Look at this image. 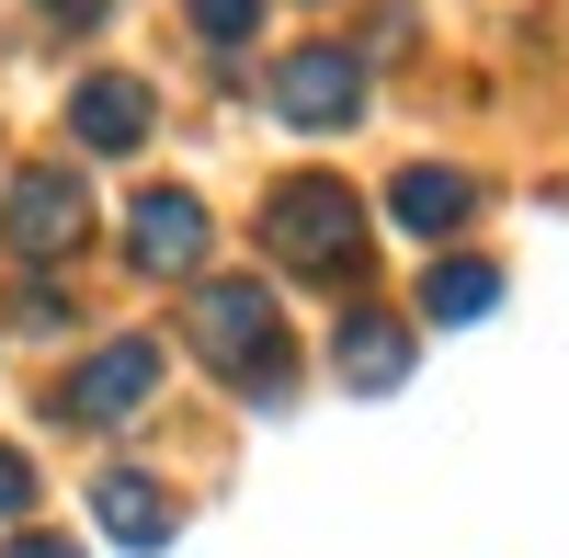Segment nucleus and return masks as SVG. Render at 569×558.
<instances>
[{
    "label": "nucleus",
    "instance_id": "6",
    "mask_svg": "<svg viewBox=\"0 0 569 558\" xmlns=\"http://www.w3.org/2000/svg\"><path fill=\"white\" fill-rule=\"evenodd\" d=\"M126 262H137V273H194V262H206V206L171 195V182H160V195H137V206H126Z\"/></svg>",
    "mask_w": 569,
    "mask_h": 558
},
{
    "label": "nucleus",
    "instance_id": "1",
    "mask_svg": "<svg viewBox=\"0 0 569 558\" xmlns=\"http://www.w3.org/2000/svg\"><path fill=\"white\" fill-rule=\"evenodd\" d=\"M262 251L284 273H365V195L342 171H297L262 195Z\"/></svg>",
    "mask_w": 569,
    "mask_h": 558
},
{
    "label": "nucleus",
    "instance_id": "5",
    "mask_svg": "<svg viewBox=\"0 0 569 558\" xmlns=\"http://www.w3.org/2000/svg\"><path fill=\"white\" fill-rule=\"evenodd\" d=\"M149 388H160V342H103V353L58 388V410H69V422H137Z\"/></svg>",
    "mask_w": 569,
    "mask_h": 558
},
{
    "label": "nucleus",
    "instance_id": "8",
    "mask_svg": "<svg viewBox=\"0 0 569 558\" xmlns=\"http://www.w3.org/2000/svg\"><path fill=\"white\" fill-rule=\"evenodd\" d=\"M330 377H342V388H365V399H388V388L410 377V319L353 308L342 331H330Z\"/></svg>",
    "mask_w": 569,
    "mask_h": 558
},
{
    "label": "nucleus",
    "instance_id": "11",
    "mask_svg": "<svg viewBox=\"0 0 569 558\" xmlns=\"http://www.w3.org/2000/svg\"><path fill=\"white\" fill-rule=\"evenodd\" d=\"M479 308H501V262L433 251V273H421V319H479Z\"/></svg>",
    "mask_w": 569,
    "mask_h": 558
},
{
    "label": "nucleus",
    "instance_id": "9",
    "mask_svg": "<svg viewBox=\"0 0 569 558\" xmlns=\"http://www.w3.org/2000/svg\"><path fill=\"white\" fill-rule=\"evenodd\" d=\"M388 217H399V228H421V240H445V228L479 217V182L445 171V160H410V171L388 182Z\"/></svg>",
    "mask_w": 569,
    "mask_h": 558
},
{
    "label": "nucleus",
    "instance_id": "4",
    "mask_svg": "<svg viewBox=\"0 0 569 558\" xmlns=\"http://www.w3.org/2000/svg\"><path fill=\"white\" fill-rule=\"evenodd\" d=\"M80 228H91V182L80 171H12V195H0V240H12L23 262L80 251Z\"/></svg>",
    "mask_w": 569,
    "mask_h": 558
},
{
    "label": "nucleus",
    "instance_id": "3",
    "mask_svg": "<svg viewBox=\"0 0 569 558\" xmlns=\"http://www.w3.org/2000/svg\"><path fill=\"white\" fill-rule=\"evenodd\" d=\"M273 114L308 126V137L353 126L365 114V58H353V46H284V58H273Z\"/></svg>",
    "mask_w": 569,
    "mask_h": 558
},
{
    "label": "nucleus",
    "instance_id": "14",
    "mask_svg": "<svg viewBox=\"0 0 569 558\" xmlns=\"http://www.w3.org/2000/svg\"><path fill=\"white\" fill-rule=\"evenodd\" d=\"M12 558H80V536H23Z\"/></svg>",
    "mask_w": 569,
    "mask_h": 558
},
{
    "label": "nucleus",
    "instance_id": "12",
    "mask_svg": "<svg viewBox=\"0 0 569 558\" xmlns=\"http://www.w3.org/2000/svg\"><path fill=\"white\" fill-rule=\"evenodd\" d=\"M251 23H262V0H194V34L206 46H240Z\"/></svg>",
    "mask_w": 569,
    "mask_h": 558
},
{
    "label": "nucleus",
    "instance_id": "7",
    "mask_svg": "<svg viewBox=\"0 0 569 558\" xmlns=\"http://www.w3.org/2000/svg\"><path fill=\"white\" fill-rule=\"evenodd\" d=\"M149 126H160V103H149V80H80L69 91V137L80 149H103V160H126V149H149Z\"/></svg>",
    "mask_w": 569,
    "mask_h": 558
},
{
    "label": "nucleus",
    "instance_id": "10",
    "mask_svg": "<svg viewBox=\"0 0 569 558\" xmlns=\"http://www.w3.org/2000/svg\"><path fill=\"white\" fill-rule=\"evenodd\" d=\"M91 514H103L114 547H171V501H160V479H137V468H114L103 490H91Z\"/></svg>",
    "mask_w": 569,
    "mask_h": 558
},
{
    "label": "nucleus",
    "instance_id": "2",
    "mask_svg": "<svg viewBox=\"0 0 569 558\" xmlns=\"http://www.w3.org/2000/svg\"><path fill=\"white\" fill-rule=\"evenodd\" d=\"M194 353L217 365L228 388H262V399H284V308H273V286L262 273H217V286H194Z\"/></svg>",
    "mask_w": 569,
    "mask_h": 558
},
{
    "label": "nucleus",
    "instance_id": "13",
    "mask_svg": "<svg viewBox=\"0 0 569 558\" xmlns=\"http://www.w3.org/2000/svg\"><path fill=\"white\" fill-rule=\"evenodd\" d=\"M23 501H34V468H23V456H12V445H0V525H12V514H23Z\"/></svg>",
    "mask_w": 569,
    "mask_h": 558
},
{
    "label": "nucleus",
    "instance_id": "15",
    "mask_svg": "<svg viewBox=\"0 0 569 558\" xmlns=\"http://www.w3.org/2000/svg\"><path fill=\"white\" fill-rule=\"evenodd\" d=\"M46 12H58V23H103V0H46Z\"/></svg>",
    "mask_w": 569,
    "mask_h": 558
}]
</instances>
